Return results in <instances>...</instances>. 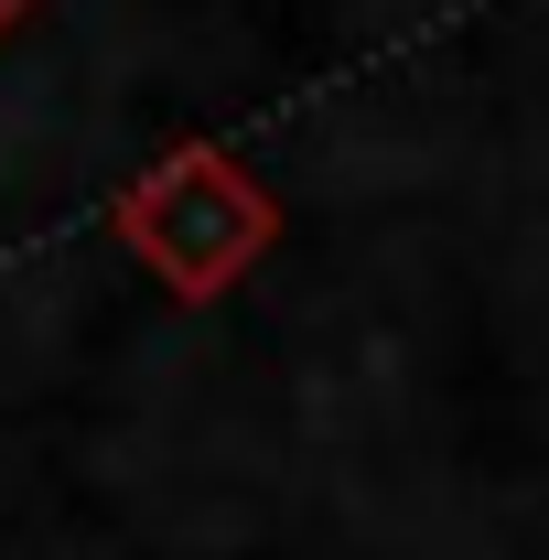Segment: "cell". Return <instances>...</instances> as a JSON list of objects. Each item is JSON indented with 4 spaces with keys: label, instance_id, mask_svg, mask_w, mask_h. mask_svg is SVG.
Returning <instances> with one entry per match:
<instances>
[{
    "label": "cell",
    "instance_id": "cell-1",
    "mask_svg": "<svg viewBox=\"0 0 549 560\" xmlns=\"http://www.w3.org/2000/svg\"><path fill=\"white\" fill-rule=\"evenodd\" d=\"M270 226H280V206L226 162V151H215V140L173 151V162H151L130 195H119V237H130L140 259L184 291V302L226 291V280L270 248Z\"/></svg>",
    "mask_w": 549,
    "mask_h": 560
},
{
    "label": "cell",
    "instance_id": "cell-2",
    "mask_svg": "<svg viewBox=\"0 0 549 560\" xmlns=\"http://www.w3.org/2000/svg\"><path fill=\"white\" fill-rule=\"evenodd\" d=\"M33 11H44V0H0V33H22V22H33Z\"/></svg>",
    "mask_w": 549,
    "mask_h": 560
}]
</instances>
